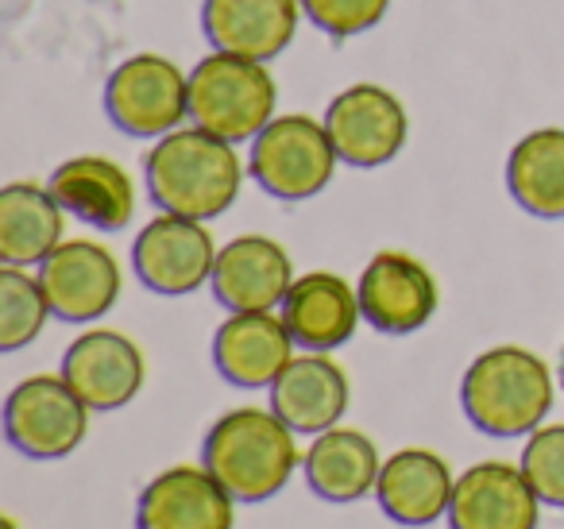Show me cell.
Wrapping results in <instances>:
<instances>
[{
    "label": "cell",
    "mask_w": 564,
    "mask_h": 529,
    "mask_svg": "<svg viewBox=\"0 0 564 529\" xmlns=\"http://www.w3.org/2000/svg\"><path fill=\"white\" fill-rule=\"evenodd\" d=\"M148 194L163 213L213 220L240 197L243 163L236 143L205 132V128H174L143 159Z\"/></svg>",
    "instance_id": "cell-1"
},
{
    "label": "cell",
    "mask_w": 564,
    "mask_h": 529,
    "mask_svg": "<svg viewBox=\"0 0 564 529\" xmlns=\"http://www.w3.org/2000/svg\"><path fill=\"white\" fill-rule=\"evenodd\" d=\"M294 436L299 433L274 410L240 406L213 421L202 444V464L225 483L236 503H267L302 464Z\"/></svg>",
    "instance_id": "cell-2"
},
{
    "label": "cell",
    "mask_w": 564,
    "mask_h": 529,
    "mask_svg": "<svg viewBox=\"0 0 564 529\" xmlns=\"http://www.w3.org/2000/svg\"><path fill=\"white\" fill-rule=\"evenodd\" d=\"M553 371L530 348L499 344L479 352L460 379L464 418L487 436H530L553 410Z\"/></svg>",
    "instance_id": "cell-3"
},
{
    "label": "cell",
    "mask_w": 564,
    "mask_h": 529,
    "mask_svg": "<svg viewBox=\"0 0 564 529\" xmlns=\"http://www.w3.org/2000/svg\"><path fill=\"white\" fill-rule=\"evenodd\" d=\"M279 86L267 63L213 51L189 71V120L228 143H248L274 120Z\"/></svg>",
    "instance_id": "cell-4"
},
{
    "label": "cell",
    "mask_w": 564,
    "mask_h": 529,
    "mask_svg": "<svg viewBox=\"0 0 564 529\" xmlns=\"http://www.w3.org/2000/svg\"><path fill=\"white\" fill-rule=\"evenodd\" d=\"M337 148L329 140L325 120L306 112L274 117L263 132L251 140L248 171L259 186L279 202H310L337 174Z\"/></svg>",
    "instance_id": "cell-5"
},
{
    "label": "cell",
    "mask_w": 564,
    "mask_h": 529,
    "mask_svg": "<svg viewBox=\"0 0 564 529\" xmlns=\"http://www.w3.org/2000/svg\"><path fill=\"white\" fill-rule=\"evenodd\" d=\"M105 112L124 136L163 140L189 117V74L166 55H132L105 82Z\"/></svg>",
    "instance_id": "cell-6"
},
{
    "label": "cell",
    "mask_w": 564,
    "mask_h": 529,
    "mask_svg": "<svg viewBox=\"0 0 564 529\" xmlns=\"http://www.w3.org/2000/svg\"><path fill=\"white\" fill-rule=\"evenodd\" d=\"M89 413L63 375H32L4 402V436L28 460H63L86 441Z\"/></svg>",
    "instance_id": "cell-7"
},
{
    "label": "cell",
    "mask_w": 564,
    "mask_h": 529,
    "mask_svg": "<svg viewBox=\"0 0 564 529\" xmlns=\"http://www.w3.org/2000/svg\"><path fill=\"white\" fill-rule=\"evenodd\" d=\"M325 128H329L340 163L356 166V171H376L406 148L410 117L406 105L391 89L376 86V82H356L329 101Z\"/></svg>",
    "instance_id": "cell-8"
},
{
    "label": "cell",
    "mask_w": 564,
    "mask_h": 529,
    "mask_svg": "<svg viewBox=\"0 0 564 529\" xmlns=\"http://www.w3.org/2000/svg\"><path fill=\"white\" fill-rule=\"evenodd\" d=\"M217 244L205 220L159 213L140 228L132 244V267L151 294L182 298L202 290L217 267Z\"/></svg>",
    "instance_id": "cell-9"
},
{
    "label": "cell",
    "mask_w": 564,
    "mask_h": 529,
    "mask_svg": "<svg viewBox=\"0 0 564 529\" xmlns=\"http://www.w3.org/2000/svg\"><path fill=\"white\" fill-rule=\"evenodd\" d=\"M51 313L66 325H94L120 298V263L105 244L63 240L40 263Z\"/></svg>",
    "instance_id": "cell-10"
},
{
    "label": "cell",
    "mask_w": 564,
    "mask_h": 529,
    "mask_svg": "<svg viewBox=\"0 0 564 529\" xmlns=\"http://www.w3.org/2000/svg\"><path fill=\"white\" fill-rule=\"evenodd\" d=\"M356 294H360L364 321L383 336H410L425 328L441 302L433 271L406 251L371 256L356 282Z\"/></svg>",
    "instance_id": "cell-11"
},
{
    "label": "cell",
    "mask_w": 564,
    "mask_h": 529,
    "mask_svg": "<svg viewBox=\"0 0 564 529\" xmlns=\"http://www.w3.org/2000/svg\"><path fill=\"white\" fill-rule=\"evenodd\" d=\"M63 375L78 398L94 413H109L128 406L143 387V352L132 336L117 333V328H89L66 348Z\"/></svg>",
    "instance_id": "cell-12"
},
{
    "label": "cell",
    "mask_w": 564,
    "mask_h": 529,
    "mask_svg": "<svg viewBox=\"0 0 564 529\" xmlns=\"http://www.w3.org/2000/svg\"><path fill=\"white\" fill-rule=\"evenodd\" d=\"M236 498L209 467L178 464L159 472L135 503V529H232Z\"/></svg>",
    "instance_id": "cell-13"
},
{
    "label": "cell",
    "mask_w": 564,
    "mask_h": 529,
    "mask_svg": "<svg viewBox=\"0 0 564 529\" xmlns=\"http://www.w3.org/2000/svg\"><path fill=\"white\" fill-rule=\"evenodd\" d=\"M541 506L522 464L484 460L456 479L448 529H538Z\"/></svg>",
    "instance_id": "cell-14"
},
{
    "label": "cell",
    "mask_w": 564,
    "mask_h": 529,
    "mask_svg": "<svg viewBox=\"0 0 564 529\" xmlns=\"http://www.w3.org/2000/svg\"><path fill=\"white\" fill-rule=\"evenodd\" d=\"M294 336L274 310L228 313L213 336V367L240 390H271V382L294 359Z\"/></svg>",
    "instance_id": "cell-15"
},
{
    "label": "cell",
    "mask_w": 564,
    "mask_h": 529,
    "mask_svg": "<svg viewBox=\"0 0 564 529\" xmlns=\"http://www.w3.org/2000/svg\"><path fill=\"white\" fill-rule=\"evenodd\" d=\"M209 287L228 313L274 310L294 287L291 251L271 236H236L217 251Z\"/></svg>",
    "instance_id": "cell-16"
},
{
    "label": "cell",
    "mask_w": 564,
    "mask_h": 529,
    "mask_svg": "<svg viewBox=\"0 0 564 529\" xmlns=\"http://www.w3.org/2000/svg\"><path fill=\"white\" fill-rule=\"evenodd\" d=\"M302 0H205L202 28L213 51L271 63L294 43Z\"/></svg>",
    "instance_id": "cell-17"
},
{
    "label": "cell",
    "mask_w": 564,
    "mask_h": 529,
    "mask_svg": "<svg viewBox=\"0 0 564 529\" xmlns=\"http://www.w3.org/2000/svg\"><path fill=\"white\" fill-rule=\"evenodd\" d=\"M456 475L433 449H402L383 460L376 483V503L394 526L422 529L437 518H448Z\"/></svg>",
    "instance_id": "cell-18"
},
{
    "label": "cell",
    "mask_w": 564,
    "mask_h": 529,
    "mask_svg": "<svg viewBox=\"0 0 564 529\" xmlns=\"http://www.w3.org/2000/svg\"><path fill=\"white\" fill-rule=\"evenodd\" d=\"M348 375L337 359L325 352H306L286 364V371L271 382V410L279 413L294 433L317 436L340 425L348 410Z\"/></svg>",
    "instance_id": "cell-19"
},
{
    "label": "cell",
    "mask_w": 564,
    "mask_h": 529,
    "mask_svg": "<svg viewBox=\"0 0 564 529\" xmlns=\"http://www.w3.org/2000/svg\"><path fill=\"white\" fill-rule=\"evenodd\" d=\"M279 310L294 344L306 352H333L348 344L364 317L360 294L333 271H310L294 279Z\"/></svg>",
    "instance_id": "cell-20"
},
{
    "label": "cell",
    "mask_w": 564,
    "mask_h": 529,
    "mask_svg": "<svg viewBox=\"0 0 564 529\" xmlns=\"http://www.w3.org/2000/svg\"><path fill=\"white\" fill-rule=\"evenodd\" d=\"M51 194L58 197L70 217L101 228V233H120L132 225L135 213V186L120 163L105 155H78L66 159L51 174Z\"/></svg>",
    "instance_id": "cell-21"
},
{
    "label": "cell",
    "mask_w": 564,
    "mask_h": 529,
    "mask_svg": "<svg viewBox=\"0 0 564 529\" xmlns=\"http://www.w3.org/2000/svg\"><path fill=\"white\" fill-rule=\"evenodd\" d=\"M302 472H306V487L317 498L333 506H348L376 490L383 460H379V449L368 433L333 425L314 436V444L302 456Z\"/></svg>",
    "instance_id": "cell-22"
},
{
    "label": "cell",
    "mask_w": 564,
    "mask_h": 529,
    "mask_svg": "<svg viewBox=\"0 0 564 529\" xmlns=\"http://www.w3.org/2000/svg\"><path fill=\"white\" fill-rule=\"evenodd\" d=\"M66 209L51 186L9 182L0 190V263L40 267L63 244Z\"/></svg>",
    "instance_id": "cell-23"
},
{
    "label": "cell",
    "mask_w": 564,
    "mask_h": 529,
    "mask_svg": "<svg viewBox=\"0 0 564 529\" xmlns=\"http://www.w3.org/2000/svg\"><path fill=\"white\" fill-rule=\"evenodd\" d=\"M507 186L518 209L530 217H564V128H538L514 143L507 159Z\"/></svg>",
    "instance_id": "cell-24"
},
{
    "label": "cell",
    "mask_w": 564,
    "mask_h": 529,
    "mask_svg": "<svg viewBox=\"0 0 564 529\" xmlns=\"http://www.w3.org/2000/svg\"><path fill=\"white\" fill-rule=\"evenodd\" d=\"M51 302L43 294L40 274L28 267H0V352H20L43 333Z\"/></svg>",
    "instance_id": "cell-25"
},
{
    "label": "cell",
    "mask_w": 564,
    "mask_h": 529,
    "mask_svg": "<svg viewBox=\"0 0 564 529\" xmlns=\"http://www.w3.org/2000/svg\"><path fill=\"white\" fill-rule=\"evenodd\" d=\"M522 472H525V479L533 483L541 503L564 510V421H556V425H538L525 436Z\"/></svg>",
    "instance_id": "cell-26"
},
{
    "label": "cell",
    "mask_w": 564,
    "mask_h": 529,
    "mask_svg": "<svg viewBox=\"0 0 564 529\" xmlns=\"http://www.w3.org/2000/svg\"><path fill=\"white\" fill-rule=\"evenodd\" d=\"M391 0H302V12L310 24L322 28L333 40H352V35L376 28L387 17Z\"/></svg>",
    "instance_id": "cell-27"
},
{
    "label": "cell",
    "mask_w": 564,
    "mask_h": 529,
    "mask_svg": "<svg viewBox=\"0 0 564 529\" xmlns=\"http://www.w3.org/2000/svg\"><path fill=\"white\" fill-rule=\"evenodd\" d=\"M0 529H20V526L12 518H4V521H0Z\"/></svg>",
    "instance_id": "cell-28"
},
{
    "label": "cell",
    "mask_w": 564,
    "mask_h": 529,
    "mask_svg": "<svg viewBox=\"0 0 564 529\" xmlns=\"http://www.w3.org/2000/svg\"><path fill=\"white\" fill-rule=\"evenodd\" d=\"M561 387H564V348H561Z\"/></svg>",
    "instance_id": "cell-29"
}]
</instances>
